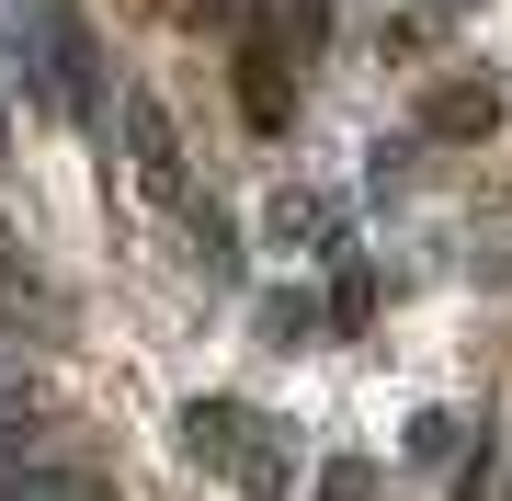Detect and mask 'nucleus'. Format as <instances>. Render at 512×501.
<instances>
[{
  "label": "nucleus",
  "instance_id": "nucleus-4",
  "mask_svg": "<svg viewBox=\"0 0 512 501\" xmlns=\"http://www.w3.org/2000/svg\"><path fill=\"white\" fill-rule=\"evenodd\" d=\"M262 331H274L285 353H296V342H319V297H274V308H262Z\"/></svg>",
  "mask_w": 512,
  "mask_h": 501
},
{
  "label": "nucleus",
  "instance_id": "nucleus-5",
  "mask_svg": "<svg viewBox=\"0 0 512 501\" xmlns=\"http://www.w3.org/2000/svg\"><path fill=\"white\" fill-rule=\"evenodd\" d=\"M456 501H490V445H478V456L456 467Z\"/></svg>",
  "mask_w": 512,
  "mask_h": 501
},
{
  "label": "nucleus",
  "instance_id": "nucleus-1",
  "mask_svg": "<svg viewBox=\"0 0 512 501\" xmlns=\"http://www.w3.org/2000/svg\"><path fill=\"white\" fill-rule=\"evenodd\" d=\"M274 240H285V251H342V194L285 183V194H274Z\"/></svg>",
  "mask_w": 512,
  "mask_h": 501
},
{
  "label": "nucleus",
  "instance_id": "nucleus-2",
  "mask_svg": "<svg viewBox=\"0 0 512 501\" xmlns=\"http://www.w3.org/2000/svg\"><path fill=\"white\" fill-rule=\"evenodd\" d=\"M126 126H137V171H148V183L171 194V183H183V149H171V114H160V103H126Z\"/></svg>",
  "mask_w": 512,
  "mask_h": 501
},
{
  "label": "nucleus",
  "instance_id": "nucleus-3",
  "mask_svg": "<svg viewBox=\"0 0 512 501\" xmlns=\"http://www.w3.org/2000/svg\"><path fill=\"white\" fill-rule=\"evenodd\" d=\"M490 92H478V80H444V92H433V137H490Z\"/></svg>",
  "mask_w": 512,
  "mask_h": 501
}]
</instances>
